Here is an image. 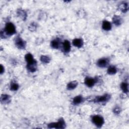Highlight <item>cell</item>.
Instances as JSON below:
<instances>
[{
	"mask_svg": "<svg viewBox=\"0 0 129 129\" xmlns=\"http://www.w3.org/2000/svg\"><path fill=\"white\" fill-rule=\"evenodd\" d=\"M103 28L106 31H108L112 28V24L107 21H104L103 23Z\"/></svg>",
	"mask_w": 129,
	"mask_h": 129,
	"instance_id": "5bb4252c",
	"label": "cell"
},
{
	"mask_svg": "<svg viewBox=\"0 0 129 129\" xmlns=\"http://www.w3.org/2000/svg\"><path fill=\"white\" fill-rule=\"evenodd\" d=\"M1 74H2V73H3V72H4V67H3V66L2 65V64H1Z\"/></svg>",
	"mask_w": 129,
	"mask_h": 129,
	"instance_id": "d4e9b609",
	"label": "cell"
},
{
	"mask_svg": "<svg viewBox=\"0 0 129 129\" xmlns=\"http://www.w3.org/2000/svg\"><path fill=\"white\" fill-rule=\"evenodd\" d=\"M85 84L89 87H91L94 86L95 83V80L93 78L87 77L85 80Z\"/></svg>",
	"mask_w": 129,
	"mask_h": 129,
	"instance_id": "9c48e42d",
	"label": "cell"
},
{
	"mask_svg": "<svg viewBox=\"0 0 129 129\" xmlns=\"http://www.w3.org/2000/svg\"><path fill=\"white\" fill-rule=\"evenodd\" d=\"M63 51L64 52H69L71 50V44L70 42L66 40L64 41L63 43Z\"/></svg>",
	"mask_w": 129,
	"mask_h": 129,
	"instance_id": "ba28073f",
	"label": "cell"
},
{
	"mask_svg": "<svg viewBox=\"0 0 129 129\" xmlns=\"http://www.w3.org/2000/svg\"><path fill=\"white\" fill-rule=\"evenodd\" d=\"M114 112L115 113V114H119V113H120L121 112V108H119V107H118V106H116V107L115 108H114Z\"/></svg>",
	"mask_w": 129,
	"mask_h": 129,
	"instance_id": "603a6c76",
	"label": "cell"
},
{
	"mask_svg": "<svg viewBox=\"0 0 129 129\" xmlns=\"http://www.w3.org/2000/svg\"><path fill=\"white\" fill-rule=\"evenodd\" d=\"M36 25L35 24H34L33 23L31 24L30 25V26H29V29L31 31H34L36 29Z\"/></svg>",
	"mask_w": 129,
	"mask_h": 129,
	"instance_id": "cb8c5ba5",
	"label": "cell"
},
{
	"mask_svg": "<svg viewBox=\"0 0 129 129\" xmlns=\"http://www.w3.org/2000/svg\"><path fill=\"white\" fill-rule=\"evenodd\" d=\"M118 7L121 11H122L123 13H126L128 11L129 5L126 2H123L121 4H119Z\"/></svg>",
	"mask_w": 129,
	"mask_h": 129,
	"instance_id": "8fae6325",
	"label": "cell"
},
{
	"mask_svg": "<svg viewBox=\"0 0 129 129\" xmlns=\"http://www.w3.org/2000/svg\"><path fill=\"white\" fill-rule=\"evenodd\" d=\"M121 88L124 93H127L128 92V91H129L128 84V83H126V82L122 83L121 85Z\"/></svg>",
	"mask_w": 129,
	"mask_h": 129,
	"instance_id": "d6986e66",
	"label": "cell"
},
{
	"mask_svg": "<svg viewBox=\"0 0 129 129\" xmlns=\"http://www.w3.org/2000/svg\"><path fill=\"white\" fill-rule=\"evenodd\" d=\"M116 72H117V69L116 68V67L113 66H110L107 69V73L109 75L115 74Z\"/></svg>",
	"mask_w": 129,
	"mask_h": 129,
	"instance_id": "ac0fdd59",
	"label": "cell"
},
{
	"mask_svg": "<svg viewBox=\"0 0 129 129\" xmlns=\"http://www.w3.org/2000/svg\"><path fill=\"white\" fill-rule=\"evenodd\" d=\"M83 100V98L82 96L79 95V96H76L73 99V103L74 104L78 105L82 102Z\"/></svg>",
	"mask_w": 129,
	"mask_h": 129,
	"instance_id": "9a60e30c",
	"label": "cell"
},
{
	"mask_svg": "<svg viewBox=\"0 0 129 129\" xmlns=\"http://www.w3.org/2000/svg\"><path fill=\"white\" fill-rule=\"evenodd\" d=\"M65 123L63 119H60L57 123H53L49 125V128H56V129H64L65 128Z\"/></svg>",
	"mask_w": 129,
	"mask_h": 129,
	"instance_id": "277c9868",
	"label": "cell"
},
{
	"mask_svg": "<svg viewBox=\"0 0 129 129\" xmlns=\"http://www.w3.org/2000/svg\"><path fill=\"white\" fill-rule=\"evenodd\" d=\"M60 40L59 39H56L53 40L51 42V46L52 47L55 49H58L60 45Z\"/></svg>",
	"mask_w": 129,
	"mask_h": 129,
	"instance_id": "7c38bea8",
	"label": "cell"
},
{
	"mask_svg": "<svg viewBox=\"0 0 129 129\" xmlns=\"http://www.w3.org/2000/svg\"><path fill=\"white\" fill-rule=\"evenodd\" d=\"M25 60L27 63V69L31 72H34L37 68V62L34 59L32 55L30 53H27L25 57Z\"/></svg>",
	"mask_w": 129,
	"mask_h": 129,
	"instance_id": "6da1fadb",
	"label": "cell"
},
{
	"mask_svg": "<svg viewBox=\"0 0 129 129\" xmlns=\"http://www.w3.org/2000/svg\"><path fill=\"white\" fill-rule=\"evenodd\" d=\"M18 14L19 15V16L21 17V18H22L23 19L25 20V18L26 17V14L25 13V11H23V10H20L18 12Z\"/></svg>",
	"mask_w": 129,
	"mask_h": 129,
	"instance_id": "44dd1931",
	"label": "cell"
},
{
	"mask_svg": "<svg viewBox=\"0 0 129 129\" xmlns=\"http://www.w3.org/2000/svg\"><path fill=\"white\" fill-rule=\"evenodd\" d=\"M40 60H41V61L42 63L47 64V63H49L50 62L51 59H50V58L49 56H42L40 57Z\"/></svg>",
	"mask_w": 129,
	"mask_h": 129,
	"instance_id": "ffe728a7",
	"label": "cell"
},
{
	"mask_svg": "<svg viewBox=\"0 0 129 129\" xmlns=\"http://www.w3.org/2000/svg\"><path fill=\"white\" fill-rule=\"evenodd\" d=\"M73 44L75 47H77L78 48H80L82 47L83 45V41L82 39H76L73 40Z\"/></svg>",
	"mask_w": 129,
	"mask_h": 129,
	"instance_id": "30bf717a",
	"label": "cell"
},
{
	"mask_svg": "<svg viewBox=\"0 0 129 129\" xmlns=\"http://www.w3.org/2000/svg\"><path fill=\"white\" fill-rule=\"evenodd\" d=\"M15 44L17 47L20 49H25L26 46L25 42L19 36H18L16 38Z\"/></svg>",
	"mask_w": 129,
	"mask_h": 129,
	"instance_id": "5b68a950",
	"label": "cell"
},
{
	"mask_svg": "<svg viewBox=\"0 0 129 129\" xmlns=\"http://www.w3.org/2000/svg\"><path fill=\"white\" fill-rule=\"evenodd\" d=\"M1 102L4 103H7L10 101V97L8 95H2L1 97Z\"/></svg>",
	"mask_w": 129,
	"mask_h": 129,
	"instance_id": "e0dca14e",
	"label": "cell"
},
{
	"mask_svg": "<svg viewBox=\"0 0 129 129\" xmlns=\"http://www.w3.org/2000/svg\"><path fill=\"white\" fill-rule=\"evenodd\" d=\"M110 98V96L109 94H106L103 96L96 97L94 99V101L96 103L105 102V101H107L108 100H109Z\"/></svg>",
	"mask_w": 129,
	"mask_h": 129,
	"instance_id": "8992f818",
	"label": "cell"
},
{
	"mask_svg": "<svg viewBox=\"0 0 129 129\" xmlns=\"http://www.w3.org/2000/svg\"><path fill=\"white\" fill-rule=\"evenodd\" d=\"M7 35H11L16 33V28L14 25L12 23H8L6 24L5 32Z\"/></svg>",
	"mask_w": 129,
	"mask_h": 129,
	"instance_id": "7a4b0ae2",
	"label": "cell"
},
{
	"mask_svg": "<svg viewBox=\"0 0 129 129\" xmlns=\"http://www.w3.org/2000/svg\"><path fill=\"white\" fill-rule=\"evenodd\" d=\"M19 88V85L16 83H13L11 85V89L13 91H16Z\"/></svg>",
	"mask_w": 129,
	"mask_h": 129,
	"instance_id": "7402d4cb",
	"label": "cell"
},
{
	"mask_svg": "<svg viewBox=\"0 0 129 129\" xmlns=\"http://www.w3.org/2000/svg\"><path fill=\"white\" fill-rule=\"evenodd\" d=\"M78 85V82L76 81L70 82L67 85V88L69 90H72L75 89Z\"/></svg>",
	"mask_w": 129,
	"mask_h": 129,
	"instance_id": "2e32d148",
	"label": "cell"
},
{
	"mask_svg": "<svg viewBox=\"0 0 129 129\" xmlns=\"http://www.w3.org/2000/svg\"><path fill=\"white\" fill-rule=\"evenodd\" d=\"M113 20L114 23L116 26L120 25L122 23V19L119 16H115L113 18Z\"/></svg>",
	"mask_w": 129,
	"mask_h": 129,
	"instance_id": "4fadbf2b",
	"label": "cell"
},
{
	"mask_svg": "<svg viewBox=\"0 0 129 129\" xmlns=\"http://www.w3.org/2000/svg\"><path fill=\"white\" fill-rule=\"evenodd\" d=\"M108 63V60L105 58L101 59L97 62V65L100 68H104L107 66Z\"/></svg>",
	"mask_w": 129,
	"mask_h": 129,
	"instance_id": "52a82bcc",
	"label": "cell"
},
{
	"mask_svg": "<svg viewBox=\"0 0 129 129\" xmlns=\"http://www.w3.org/2000/svg\"><path fill=\"white\" fill-rule=\"evenodd\" d=\"M93 123L97 127L100 128L103 125L104 121L103 118L100 116H94L92 118Z\"/></svg>",
	"mask_w": 129,
	"mask_h": 129,
	"instance_id": "3957f363",
	"label": "cell"
}]
</instances>
